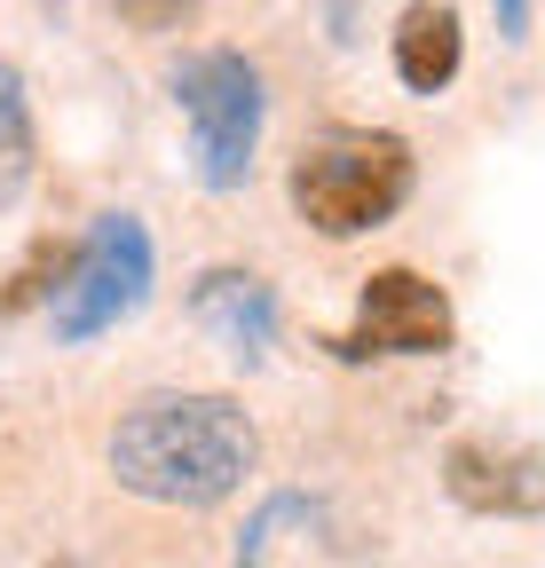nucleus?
Returning a JSON list of instances; mask_svg holds the SVG:
<instances>
[{"instance_id":"7ed1b4c3","label":"nucleus","mask_w":545,"mask_h":568,"mask_svg":"<svg viewBox=\"0 0 545 568\" xmlns=\"http://www.w3.org/2000/svg\"><path fill=\"white\" fill-rule=\"evenodd\" d=\"M174 111L190 119V174L198 190H245L253 151H261V119H269V88H261V63L238 48H206V55H182L174 63Z\"/></svg>"},{"instance_id":"9b49d317","label":"nucleus","mask_w":545,"mask_h":568,"mask_svg":"<svg viewBox=\"0 0 545 568\" xmlns=\"http://www.w3.org/2000/svg\"><path fill=\"white\" fill-rule=\"evenodd\" d=\"M119 9H127L134 24H143V32H159L166 17H182V9H190V0H119Z\"/></svg>"},{"instance_id":"39448f33","label":"nucleus","mask_w":545,"mask_h":568,"mask_svg":"<svg viewBox=\"0 0 545 568\" xmlns=\"http://www.w3.org/2000/svg\"><path fill=\"white\" fill-rule=\"evenodd\" d=\"M443 347H451V301H443V284L420 276V268L364 276L356 332L332 339L340 364H364V355H443Z\"/></svg>"},{"instance_id":"1a4fd4ad","label":"nucleus","mask_w":545,"mask_h":568,"mask_svg":"<svg viewBox=\"0 0 545 568\" xmlns=\"http://www.w3.org/2000/svg\"><path fill=\"white\" fill-rule=\"evenodd\" d=\"M32 95H24V71L17 63H0V213H17L24 190H32Z\"/></svg>"},{"instance_id":"20e7f679","label":"nucleus","mask_w":545,"mask_h":568,"mask_svg":"<svg viewBox=\"0 0 545 568\" xmlns=\"http://www.w3.org/2000/svg\"><path fill=\"white\" fill-rule=\"evenodd\" d=\"M143 301H151V230L134 213H95L48 301V332L63 347H88V339L119 332Z\"/></svg>"},{"instance_id":"0eeeda50","label":"nucleus","mask_w":545,"mask_h":568,"mask_svg":"<svg viewBox=\"0 0 545 568\" xmlns=\"http://www.w3.org/2000/svg\"><path fill=\"white\" fill-rule=\"evenodd\" d=\"M443 481L466 514H545V458L514 443H458Z\"/></svg>"},{"instance_id":"423d86ee","label":"nucleus","mask_w":545,"mask_h":568,"mask_svg":"<svg viewBox=\"0 0 545 568\" xmlns=\"http://www.w3.org/2000/svg\"><path fill=\"white\" fill-rule=\"evenodd\" d=\"M190 324L206 332L230 364H261L269 339H277V293L253 268H206L190 284Z\"/></svg>"},{"instance_id":"f03ea898","label":"nucleus","mask_w":545,"mask_h":568,"mask_svg":"<svg viewBox=\"0 0 545 568\" xmlns=\"http://www.w3.org/2000/svg\"><path fill=\"white\" fill-rule=\"evenodd\" d=\"M293 213L316 237H364L387 230L403 197H412V142L380 134V126H332L293 159Z\"/></svg>"},{"instance_id":"f257e3e1","label":"nucleus","mask_w":545,"mask_h":568,"mask_svg":"<svg viewBox=\"0 0 545 568\" xmlns=\"http://www.w3.org/2000/svg\"><path fill=\"white\" fill-rule=\"evenodd\" d=\"M111 481L151 506H222L261 466V435L230 395H143L111 426Z\"/></svg>"},{"instance_id":"9d476101","label":"nucleus","mask_w":545,"mask_h":568,"mask_svg":"<svg viewBox=\"0 0 545 568\" xmlns=\"http://www.w3.org/2000/svg\"><path fill=\"white\" fill-rule=\"evenodd\" d=\"M72 253L80 245H40L24 268H17V284H9V293H0V308H32V301H55V284H63V268H72Z\"/></svg>"},{"instance_id":"6e6552de","label":"nucleus","mask_w":545,"mask_h":568,"mask_svg":"<svg viewBox=\"0 0 545 568\" xmlns=\"http://www.w3.org/2000/svg\"><path fill=\"white\" fill-rule=\"evenodd\" d=\"M387 55H395V80L412 88V95H443V88L458 80V63H466V24H458V9H451V0H412V9L395 17Z\"/></svg>"},{"instance_id":"f8f14e48","label":"nucleus","mask_w":545,"mask_h":568,"mask_svg":"<svg viewBox=\"0 0 545 568\" xmlns=\"http://www.w3.org/2000/svg\"><path fill=\"white\" fill-rule=\"evenodd\" d=\"M491 17H498V40H529V0H491Z\"/></svg>"}]
</instances>
